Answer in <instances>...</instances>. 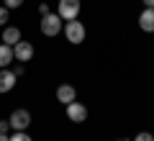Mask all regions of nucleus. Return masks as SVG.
<instances>
[{"label":"nucleus","mask_w":154,"mask_h":141,"mask_svg":"<svg viewBox=\"0 0 154 141\" xmlns=\"http://www.w3.org/2000/svg\"><path fill=\"white\" fill-rule=\"evenodd\" d=\"M62 16L59 13H46V16H41V33L44 36H59L62 33Z\"/></svg>","instance_id":"1"},{"label":"nucleus","mask_w":154,"mask_h":141,"mask_svg":"<svg viewBox=\"0 0 154 141\" xmlns=\"http://www.w3.org/2000/svg\"><path fill=\"white\" fill-rule=\"evenodd\" d=\"M62 31H64V36H67L69 44H82L85 41V26L77 21V18H75V21H67Z\"/></svg>","instance_id":"2"},{"label":"nucleus","mask_w":154,"mask_h":141,"mask_svg":"<svg viewBox=\"0 0 154 141\" xmlns=\"http://www.w3.org/2000/svg\"><path fill=\"white\" fill-rule=\"evenodd\" d=\"M57 13L62 16V21H75L80 16V0H59Z\"/></svg>","instance_id":"3"},{"label":"nucleus","mask_w":154,"mask_h":141,"mask_svg":"<svg viewBox=\"0 0 154 141\" xmlns=\"http://www.w3.org/2000/svg\"><path fill=\"white\" fill-rule=\"evenodd\" d=\"M11 128L13 131H26L28 126H31V113L28 110H23V108H18V110H13L11 113Z\"/></svg>","instance_id":"4"},{"label":"nucleus","mask_w":154,"mask_h":141,"mask_svg":"<svg viewBox=\"0 0 154 141\" xmlns=\"http://www.w3.org/2000/svg\"><path fill=\"white\" fill-rule=\"evenodd\" d=\"M67 118H69L72 123H82V121L88 118V108H85L82 103H77V100H72V103L67 105Z\"/></svg>","instance_id":"5"},{"label":"nucleus","mask_w":154,"mask_h":141,"mask_svg":"<svg viewBox=\"0 0 154 141\" xmlns=\"http://www.w3.org/2000/svg\"><path fill=\"white\" fill-rule=\"evenodd\" d=\"M13 54H16V62H31L33 46H31L28 41H18L16 46H13Z\"/></svg>","instance_id":"6"},{"label":"nucleus","mask_w":154,"mask_h":141,"mask_svg":"<svg viewBox=\"0 0 154 141\" xmlns=\"http://www.w3.org/2000/svg\"><path fill=\"white\" fill-rule=\"evenodd\" d=\"M13 87H16V72L13 69H0V95L3 92H11Z\"/></svg>","instance_id":"7"},{"label":"nucleus","mask_w":154,"mask_h":141,"mask_svg":"<svg viewBox=\"0 0 154 141\" xmlns=\"http://www.w3.org/2000/svg\"><path fill=\"white\" fill-rule=\"evenodd\" d=\"M139 28L146 33H154V8H144L139 16Z\"/></svg>","instance_id":"8"},{"label":"nucleus","mask_w":154,"mask_h":141,"mask_svg":"<svg viewBox=\"0 0 154 141\" xmlns=\"http://www.w3.org/2000/svg\"><path fill=\"white\" fill-rule=\"evenodd\" d=\"M57 100H59V103H64V105H69L72 100H77L75 87H72V85H59V87H57Z\"/></svg>","instance_id":"9"},{"label":"nucleus","mask_w":154,"mask_h":141,"mask_svg":"<svg viewBox=\"0 0 154 141\" xmlns=\"http://www.w3.org/2000/svg\"><path fill=\"white\" fill-rule=\"evenodd\" d=\"M18 41H21V31H18L16 26H5V28H3V44L16 46Z\"/></svg>","instance_id":"10"},{"label":"nucleus","mask_w":154,"mask_h":141,"mask_svg":"<svg viewBox=\"0 0 154 141\" xmlns=\"http://www.w3.org/2000/svg\"><path fill=\"white\" fill-rule=\"evenodd\" d=\"M16 59V54H13V46H8V44H0V69H5L11 62Z\"/></svg>","instance_id":"11"},{"label":"nucleus","mask_w":154,"mask_h":141,"mask_svg":"<svg viewBox=\"0 0 154 141\" xmlns=\"http://www.w3.org/2000/svg\"><path fill=\"white\" fill-rule=\"evenodd\" d=\"M11 141H33L31 136L26 133V131H13V136H11Z\"/></svg>","instance_id":"12"},{"label":"nucleus","mask_w":154,"mask_h":141,"mask_svg":"<svg viewBox=\"0 0 154 141\" xmlns=\"http://www.w3.org/2000/svg\"><path fill=\"white\" fill-rule=\"evenodd\" d=\"M3 3H5L8 11H13V8H21V5H23V0H3Z\"/></svg>","instance_id":"13"},{"label":"nucleus","mask_w":154,"mask_h":141,"mask_svg":"<svg viewBox=\"0 0 154 141\" xmlns=\"http://www.w3.org/2000/svg\"><path fill=\"white\" fill-rule=\"evenodd\" d=\"M134 141H154V136L146 133V131H141V133H136V139H134Z\"/></svg>","instance_id":"14"},{"label":"nucleus","mask_w":154,"mask_h":141,"mask_svg":"<svg viewBox=\"0 0 154 141\" xmlns=\"http://www.w3.org/2000/svg\"><path fill=\"white\" fill-rule=\"evenodd\" d=\"M5 23H8V8L3 5L0 8V26H5Z\"/></svg>","instance_id":"15"},{"label":"nucleus","mask_w":154,"mask_h":141,"mask_svg":"<svg viewBox=\"0 0 154 141\" xmlns=\"http://www.w3.org/2000/svg\"><path fill=\"white\" fill-rule=\"evenodd\" d=\"M11 131V121H0V133H8Z\"/></svg>","instance_id":"16"},{"label":"nucleus","mask_w":154,"mask_h":141,"mask_svg":"<svg viewBox=\"0 0 154 141\" xmlns=\"http://www.w3.org/2000/svg\"><path fill=\"white\" fill-rule=\"evenodd\" d=\"M38 13H41V16H46V13H49V5H46V3H41V5H38Z\"/></svg>","instance_id":"17"},{"label":"nucleus","mask_w":154,"mask_h":141,"mask_svg":"<svg viewBox=\"0 0 154 141\" xmlns=\"http://www.w3.org/2000/svg\"><path fill=\"white\" fill-rule=\"evenodd\" d=\"M144 5H146V8H154V0H144Z\"/></svg>","instance_id":"18"},{"label":"nucleus","mask_w":154,"mask_h":141,"mask_svg":"<svg viewBox=\"0 0 154 141\" xmlns=\"http://www.w3.org/2000/svg\"><path fill=\"white\" fill-rule=\"evenodd\" d=\"M0 141H11V136H8V133H0Z\"/></svg>","instance_id":"19"},{"label":"nucleus","mask_w":154,"mask_h":141,"mask_svg":"<svg viewBox=\"0 0 154 141\" xmlns=\"http://www.w3.org/2000/svg\"><path fill=\"white\" fill-rule=\"evenodd\" d=\"M116 141H126V139H116Z\"/></svg>","instance_id":"20"}]
</instances>
